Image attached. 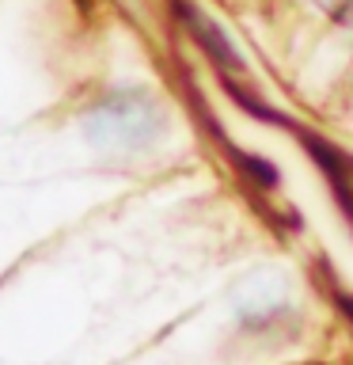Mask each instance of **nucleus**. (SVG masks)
Instances as JSON below:
<instances>
[{
    "mask_svg": "<svg viewBox=\"0 0 353 365\" xmlns=\"http://www.w3.org/2000/svg\"><path fill=\"white\" fill-rule=\"evenodd\" d=\"M88 141L102 153H141L164 130V110L141 88H122L99 99L95 110L84 118Z\"/></svg>",
    "mask_w": 353,
    "mask_h": 365,
    "instance_id": "nucleus-1",
    "label": "nucleus"
},
{
    "mask_svg": "<svg viewBox=\"0 0 353 365\" xmlns=\"http://www.w3.org/2000/svg\"><path fill=\"white\" fill-rule=\"evenodd\" d=\"M315 4H323L330 16H334L338 23H346V27H353V0H315Z\"/></svg>",
    "mask_w": 353,
    "mask_h": 365,
    "instance_id": "nucleus-2",
    "label": "nucleus"
}]
</instances>
